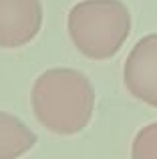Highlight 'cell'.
I'll list each match as a JSON object with an SVG mask.
<instances>
[{
    "mask_svg": "<svg viewBox=\"0 0 157 159\" xmlns=\"http://www.w3.org/2000/svg\"><path fill=\"white\" fill-rule=\"evenodd\" d=\"M30 99L38 123L56 135L83 131L95 109L93 85L75 69L44 70L32 85Z\"/></svg>",
    "mask_w": 157,
    "mask_h": 159,
    "instance_id": "1",
    "label": "cell"
},
{
    "mask_svg": "<svg viewBox=\"0 0 157 159\" xmlns=\"http://www.w3.org/2000/svg\"><path fill=\"white\" fill-rule=\"evenodd\" d=\"M131 32V14L121 0H85L69 12V34L93 61L115 57Z\"/></svg>",
    "mask_w": 157,
    "mask_h": 159,
    "instance_id": "2",
    "label": "cell"
},
{
    "mask_svg": "<svg viewBox=\"0 0 157 159\" xmlns=\"http://www.w3.org/2000/svg\"><path fill=\"white\" fill-rule=\"evenodd\" d=\"M125 87L135 99L157 109V34H147L133 47L123 66Z\"/></svg>",
    "mask_w": 157,
    "mask_h": 159,
    "instance_id": "3",
    "label": "cell"
},
{
    "mask_svg": "<svg viewBox=\"0 0 157 159\" xmlns=\"http://www.w3.org/2000/svg\"><path fill=\"white\" fill-rule=\"evenodd\" d=\"M43 26L40 0H0V48L28 44Z\"/></svg>",
    "mask_w": 157,
    "mask_h": 159,
    "instance_id": "4",
    "label": "cell"
},
{
    "mask_svg": "<svg viewBox=\"0 0 157 159\" xmlns=\"http://www.w3.org/2000/svg\"><path fill=\"white\" fill-rule=\"evenodd\" d=\"M36 143L34 131L26 127L18 117L0 113V159L20 157Z\"/></svg>",
    "mask_w": 157,
    "mask_h": 159,
    "instance_id": "5",
    "label": "cell"
},
{
    "mask_svg": "<svg viewBox=\"0 0 157 159\" xmlns=\"http://www.w3.org/2000/svg\"><path fill=\"white\" fill-rule=\"evenodd\" d=\"M131 155L135 159H157V123L143 127L135 135Z\"/></svg>",
    "mask_w": 157,
    "mask_h": 159,
    "instance_id": "6",
    "label": "cell"
}]
</instances>
